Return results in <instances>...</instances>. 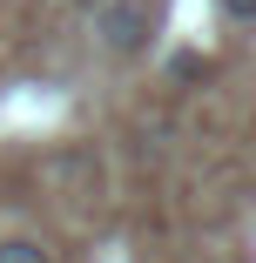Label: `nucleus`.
<instances>
[{"label":"nucleus","mask_w":256,"mask_h":263,"mask_svg":"<svg viewBox=\"0 0 256 263\" xmlns=\"http://www.w3.org/2000/svg\"><path fill=\"white\" fill-rule=\"evenodd\" d=\"M148 27H155V7H148V0H108V7L94 14V34H101L108 54H142Z\"/></svg>","instance_id":"1"},{"label":"nucleus","mask_w":256,"mask_h":263,"mask_svg":"<svg viewBox=\"0 0 256 263\" xmlns=\"http://www.w3.org/2000/svg\"><path fill=\"white\" fill-rule=\"evenodd\" d=\"M0 263H54V256H47L34 236H7V243H0Z\"/></svg>","instance_id":"2"},{"label":"nucleus","mask_w":256,"mask_h":263,"mask_svg":"<svg viewBox=\"0 0 256 263\" xmlns=\"http://www.w3.org/2000/svg\"><path fill=\"white\" fill-rule=\"evenodd\" d=\"M229 27H256V0H216Z\"/></svg>","instance_id":"3"}]
</instances>
